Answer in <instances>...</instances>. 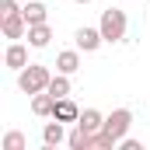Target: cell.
Masks as SVG:
<instances>
[{
	"label": "cell",
	"instance_id": "13",
	"mask_svg": "<svg viewBox=\"0 0 150 150\" xmlns=\"http://www.w3.org/2000/svg\"><path fill=\"white\" fill-rule=\"evenodd\" d=\"M21 14H25V21H28V25H42V21L49 18V7H45V4H38V0H28V4L21 7Z\"/></svg>",
	"mask_w": 150,
	"mask_h": 150
},
{
	"label": "cell",
	"instance_id": "2",
	"mask_svg": "<svg viewBox=\"0 0 150 150\" xmlns=\"http://www.w3.org/2000/svg\"><path fill=\"white\" fill-rule=\"evenodd\" d=\"M49 80H52V74H49L42 63H28L25 70H18V87H21L25 94H38V91H45Z\"/></svg>",
	"mask_w": 150,
	"mask_h": 150
},
{
	"label": "cell",
	"instance_id": "5",
	"mask_svg": "<svg viewBox=\"0 0 150 150\" xmlns=\"http://www.w3.org/2000/svg\"><path fill=\"white\" fill-rule=\"evenodd\" d=\"M0 28H4V38H25L28 35V21H25L21 11L11 14V18H0Z\"/></svg>",
	"mask_w": 150,
	"mask_h": 150
},
{
	"label": "cell",
	"instance_id": "6",
	"mask_svg": "<svg viewBox=\"0 0 150 150\" xmlns=\"http://www.w3.org/2000/svg\"><path fill=\"white\" fill-rule=\"evenodd\" d=\"M52 119H59V122H77V119H80V108H77V101L70 94H67V98H56Z\"/></svg>",
	"mask_w": 150,
	"mask_h": 150
},
{
	"label": "cell",
	"instance_id": "8",
	"mask_svg": "<svg viewBox=\"0 0 150 150\" xmlns=\"http://www.w3.org/2000/svg\"><path fill=\"white\" fill-rule=\"evenodd\" d=\"M80 70V49H63L56 56V74H77Z\"/></svg>",
	"mask_w": 150,
	"mask_h": 150
},
{
	"label": "cell",
	"instance_id": "14",
	"mask_svg": "<svg viewBox=\"0 0 150 150\" xmlns=\"http://www.w3.org/2000/svg\"><path fill=\"white\" fill-rule=\"evenodd\" d=\"M52 98H67L70 94V74H52V80H49V87H45Z\"/></svg>",
	"mask_w": 150,
	"mask_h": 150
},
{
	"label": "cell",
	"instance_id": "10",
	"mask_svg": "<svg viewBox=\"0 0 150 150\" xmlns=\"http://www.w3.org/2000/svg\"><path fill=\"white\" fill-rule=\"evenodd\" d=\"M42 143H45V147H59V143H67V133H63V122H59V119H52V122L42 126Z\"/></svg>",
	"mask_w": 150,
	"mask_h": 150
},
{
	"label": "cell",
	"instance_id": "16",
	"mask_svg": "<svg viewBox=\"0 0 150 150\" xmlns=\"http://www.w3.org/2000/svg\"><path fill=\"white\" fill-rule=\"evenodd\" d=\"M21 7H18V0H0V18H11V14H18Z\"/></svg>",
	"mask_w": 150,
	"mask_h": 150
},
{
	"label": "cell",
	"instance_id": "15",
	"mask_svg": "<svg viewBox=\"0 0 150 150\" xmlns=\"http://www.w3.org/2000/svg\"><path fill=\"white\" fill-rule=\"evenodd\" d=\"M0 147L4 150H28V140H25V133H18V129H11L4 140H0Z\"/></svg>",
	"mask_w": 150,
	"mask_h": 150
},
{
	"label": "cell",
	"instance_id": "3",
	"mask_svg": "<svg viewBox=\"0 0 150 150\" xmlns=\"http://www.w3.org/2000/svg\"><path fill=\"white\" fill-rule=\"evenodd\" d=\"M129 126H133V112H129V108H115L112 115H105V126H101V129H105L108 136H115V140H122V136L129 133Z\"/></svg>",
	"mask_w": 150,
	"mask_h": 150
},
{
	"label": "cell",
	"instance_id": "17",
	"mask_svg": "<svg viewBox=\"0 0 150 150\" xmlns=\"http://www.w3.org/2000/svg\"><path fill=\"white\" fill-rule=\"evenodd\" d=\"M119 150H143V143H140V140H129V136H122V140H119Z\"/></svg>",
	"mask_w": 150,
	"mask_h": 150
},
{
	"label": "cell",
	"instance_id": "1",
	"mask_svg": "<svg viewBox=\"0 0 150 150\" xmlns=\"http://www.w3.org/2000/svg\"><path fill=\"white\" fill-rule=\"evenodd\" d=\"M98 28H101V35H105V42H108V45L122 42V38H126V28H129V21H126V11H119V7L101 11V21H98Z\"/></svg>",
	"mask_w": 150,
	"mask_h": 150
},
{
	"label": "cell",
	"instance_id": "18",
	"mask_svg": "<svg viewBox=\"0 0 150 150\" xmlns=\"http://www.w3.org/2000/svg\"><path fill=\"white\" fill-rule=\"evenodd\" d=\"M74 4H91V0H74Z\"/></svg>",
	"mask_w": 150,
	"mask_h": 150
},
{
	"label": "cell",
	"instance_id": "4",
	"mask_svg": "<svg viewBox=\"0 0 150 150\" xmlns=\"http://www.w3.org/2000/svg\"><path fill=\"white\" fill-rule=\"evenodd\" d=\"M74 42H77V49H80V52H98V49H101V42H105V35H101V28H77Z\"/></svg>",
	"mask_w": 150,
	"mask_h": 150
},
{
	"label": "cell",
	"instance_id": "11",
	"mask_svg": "<svg viewBox=\"0 0 150 150\" xmlns=\"http://www.w3.org/2000/svg\"><path fill=\"white\" fill-rule=\"evenodd\" d=\"M28 45H32V49H45V45H49V38H52V28H49V25H45V21H42V25H28Z\"/></svg>",
	"mask_w": 150,
	"mask_h": 150
},
{
	"label": "cell",
	"instance_id": "7",
	"mask_svg": "<svg viewBox=\"0 0 150 150\" xmlns=\"http://www.w3.org/2000/svg\"><path fill=\"white\" fill-rule=\"evenodd\" d=\"M4 63H7L11 70H25V67H28V49H25L21 42H11L7 52H4Z\"/></svg>",
	"mask_w": 150,
	"mask_h": 150
},
{
	"label": "cell",
	"instance_id": "12",
	"mask_svg": "<svg viewBox=\"0 0 150 150\" xmlns=\"http://www.w3.org/2000/svg\"><path fill=\"white\" fill-rule=\"evenodd\" d=\"M77 126H84L87 133H98V129L105 126V115L98 112V108H80V119H77Z\"/></svg>",
	"mask_w": 150,
	"mask_h": 150
},
{
	"label": "cell",
	"instance_id": "19",
	"mask_svg": "<svg viewBox=\"0 0 150 150\" xmlns=\"http://www.w3.org/2000/svg\"><path fill=\"white\" fill-rule=\"evenodd\" d=\"M21 4H28V0H21Z\"/></svg>",
	"mask_w": 150,
	"mask_h": 150
},
{
	"label": "cell",
	"instance_id": "9",
	"mask_svg": "<svg viewBox=\"0 0 150 150\" xmlns=\"http://www.w3.org/2000/svg\"><path fill=\"white\" fill-rule=\"evenodd\" d=\"M52 108H56V98H52L49 91H38V94H32V112H35L38 119H52Z\"/></svg>",
	"mask_w": 150,
	"mask_h": 150
}]
</instances>
